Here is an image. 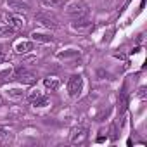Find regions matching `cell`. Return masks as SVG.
Masks as SVG:
<instances>
[{
    "label": "cell",
    "instance_id": "obj_7",
    "mask_svg": "<svg viewBox=\"0 0 147 147\" xmlns=\"http://www.w3.org/2000/svg\"><path fill=\"white\" fill-rule=\"evenodd\" d=\"M87 130L85 128H82V126H78V128H73L71 130V135H69V140H71V144H83L85 140H87Z\"/></svg>",
    "mask_w": 147,
    "mask_h": 147
},
{
    "label": "cell",
    "instance_id": "obj_1",
    "mask_svg": "<svg viewBox=\"0 0 147 147\" xmlns=\"http://www.w3.org/2000/svg\"><path fill=\"white\" fill-rule=\"evenodd\" d=\"M64 9H66L67 16L75 18V19H83L88 14V7L82 2V0H69V2L64 5Z\"/></svg>",
    "mask_w": 147,
    "mask_h": 147
},
{
    "label": "cell",
    "instance_id": "obj_4",
    "mask_svg": "<svg viewBox=\"0 0 147 147\" xmlns=\"http://www.w3.org/2000/svg\"><path fill=\"white\" fill-rule=\"evenodd\" d=\"M7 26H11L14 31H21L26 28V21L23 16H18V14H11L7 16Z\"/></svg>",
    "mask_w": 147,
    "mask_h": 147
},
{
    "label": "cell",
    "instance_id": "obj_6",
    "mask_svg": "<svg viewBox=\"0 0 147 147\" xmlns=\"http://www.w3.org/2000/svg\"><path fill=\"white\" fill-rule=\"evenodd\" d=\"M14 80H19L21 83H24V85H33L35 82H36V76L33 75V73H28V71H24V69H18L16 71V75H14Z\"/></svg>",
    "mask_w": 147,
    "mask_h": 147
},
{
    "label": "cell",
    "instance_id": "obj_2",
    "mask_svg": "<svg viewBox=\"0 0 147 147\" xmlns=\"http://www.w3.org/2000/svg\"><path fill=\"white\" fill-rule=\"evenodd\" d=\"M28 100H30L35 107H43V106L49 104V99H47L40 90H31V92L28 94Z\"/></svg>",
    "mask_w": 147,
    "mask_h": 147
},
{
    "label": "cell",
    "instance_id": "obj_3",
    "mask_svg": "<svg viewBox=\"0 0 147 147\" xmlns=\"http://www.w3.org/2000/svg\"><path fill=\"white\" fill-rule=\"evenodd\" d=\"M82 88H83V80H82V76H71L69 78V82H67V92H69V95H78L80 92H82Z\"/></svg>",
    "mask_w": 147,
    "mask_h": 147
},
{
    "label": "cell",
    "instance_id": "obj_13",
    "mask_svg": "<svg viewBox=\"0 0 147 147\" xmlns=\"http://www.w3.org/2000/svg\"><path fill=\"white\" fill-rule=\"evenodd\" d=\"M31 38H33L35 42H43V43L52 42V36H50V35H45V33H33Z\"/></svg>",
    "mask_w": 147,
    "mask_h": 147
},
{
    "label": "cell",
    "instance_id": "obj_8",
    "mask_svg": "<svg viewBox=\"0 0 147 147\" xmlns=\"http://www.w3.org/2000/svg\"><path fill=\"white\" fill-rule=\"evenodd\" d=\"M14 50L18 54H28L30 50H33V42H28V40H21L14 45Z\"/></svg>",
    "mask_w": 147,
    "mask_h": 147
},
{
    "label": "cell",
    "instance_id": "obj_14",
    "mask_svg": "<svg viewBox=\"0 0 147 147\" xmlns=\"http://www.w3.org/2000/svg\"><path fill=\"white\" fill-rule=\"evenodd\" d=\"M14 33V30L11 26H0V36H11Z\"/></svg>",
    "mask_w": 147,
    "mask_h": 147
},
{
    "label": "cell",
    "instance_id": "obj_5",
    "mask_svg": "<svg viewBox=\"0 0 147 147\" xmlns=\"http://www.w3.org/2000/svg\"><path fill=\"white\" fill-rule=\"evenodd\" d=\"M35 19H36V23H40L42 26H45V28H49V30H54V28L59 26V24H57V19H55L54 16H50V14H36Z\"/></svg>",
    "mask_w": 147,
    "mask_h": 147
},
{
    "label": "cell",
    "instance_id": "obj_9",
    "mask_svg": "<svg viewBox=\"0 0 147 147\" xmlns=\"http://www.w3.org/2000/svg\"><path fill=\"white\" fill-rule=\"evenodd\" d=\"M43 85H45V88H49V90H57V88H59V80H57L55 76H49V78L43 80Z\"/></svg>",
    "mask_w": 147,
    "mask_h": 147
},
{
    "label": "cell",
    "instance_id": "obj_10",
    "mask_svg": "<svg viewBox=\"0 0 147 147\" xmlns=\"http://www.w3.org/2000/svg\"><path fill=\"white\" fill-rule=\"evenodd\" d=\"M9 5L16 11H28L30 9V5L26 2H23V0H9Z\"/></svg>",
    "mask_w": 147,
    "mask_h": 147
},
{
    "label": "cell",
    "instance_id": "obj_12",
    "mask_svg": "<svg viewBox=\"0 0 147 147\" xmlns=\"http://www.w3.org/2000/svg\"><path fill=\"white\" fill-rule=\"evenodd\" d=\"M12 142V133L5 128L0 130V144H11Z\"/></svg>",
    "mask_w": 147,
    "mask_h": 147
},
{
    "label": "cell",
    "instance_id": "obj_16",
    "mask_svg": "<svg viewBox=\"0 0 147 147\" xmlns=\"http://www.w3.org/2000/svg\"><path fill=\"white\" fill-rule=\"evenodd\" d=\"M42 4H43V5H49V7H55V5H59L61 2H59V0H42Z\"/></svg>",
    "mask_w": 147,
    "mask_h": 147
},
{
    "label": "cell",
    "instance_id": "obj_18",
    "mask_svg": "<svg viewBox=\"0 0 147 147\" xmlns=\"http://www.w3.org/2000/svg\"><path fill=\"white\" fill-rule=\"evenodd\" d=\"M2 61H4V54H2V52H0V62H2Z\"/></svg>",
    "mask_w": 147,
    "mask_h": 147
},
{
    "label": "cell",
    "instance_id": "obj_11",
    "mask_svg": "<svg viewBox=\"0 0 147 147\" xmlns=\"http://www.w3.org/2000/svg\"><path fill=\"white\" fill-rule=\"evenodd\" d=\"M92 28V23L85 21V19H78L76 23H73V30H76V31H82V30H90Z\"/></svg>",
    "mask_w": 147,
    "mask_h": 147
},
{
    "label": "cell",
    "instance_id": "obj_17",
    "mask_svg": "<svg viewBox=\"0 0 147 147\" xmlns=\"http://www.w3.org/2000/svg\"><path fill=\"white\" fill-rule=\"evenodd\" d=\"M114 131H116V126L113 125V126H111V138H113V140L116 138V133H114Z\"/></svg>",
    "mask_w": 147,
    "mask_h": 147
},
{
    "label": "cell",
    "instance_id": "obj_15",
    "mask_svg": "<svg viewBox=\"0 0 147 147\" xmlns=\"http://www.w3.org/2000/svg\"><path fill=\"white\" fill-rule=\"evenodd\" d=\"M7 95H9V97H12V99H18V97H21V95H23V92H21V90H18V88H12V90H9V92H7Z\"/></svg>",
    "mask_w": 147,
    "mask_h": 147
}]
</instances>
